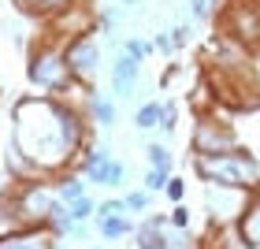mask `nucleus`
Wrapping results in <instances>:
<instances>
[{"mask_svg":"<svg viewBox=\"0 0 260 249\" xmlns=\"http://www.w3.org/2000/svg\"><path fill=\"white\" fill-rule=\"evenodd\" d=\"M26 78L38 97H60V101H71L82 108V97H86V89L93 86H78L75 78H71L67 71V60H63V49L52 41L38 38L26 49Z\"/></svg>","mask_w":260,"mask_h":249,"instance_id":"nucleus-2","label":"nucleus"},{"mask_svg":"<svg viewBox=\"0 0 260 249\" xmlns=\"http://www.w3.org/2000/svg\"><path fill=\"white\" fill-rule=\"evenodd\" d=\"M219 30L231 34L238 45H245V49L253 52V45L260 41V4L256 0H231Z\"/></svg>","mask_w":260,"mask_h":249,"instance_id":"nucleus-8","label":"nucleus"},{"mask_svg":"<svg viewBox=\"0 0 260 249\" xmlns=\"http://www.w3.org/2000/svg\"><path fill=\"white\" fill-rule=\"evenodd\" d=\"M63 208H67L71 223H86V220L97 216V197H93V194H82L78 201H71V205H63Z\"/></svg>","mask_w":260,"mask_h":249,"instance_id":"nucleus-18","label":"nucleus"},{"mask_svg":"<svg viewBox=\"0 0 260 249\" xmlns=\"http://www.w3.org/2000/svg\"><path fill=\"white\" fill-rule=\"evenodd\" d=\"M119 8L126 11V8H138V0H119Z\"/></svg>","mask_w":260,"mask_h":249,"instance_id":"nucleus-30","label":"nucleus"},{"mask_svg":"<svg viewBox=\"0 0 260 249\" xmlns=\"http://www.w3.org/2000/svg\"><path fill=\"white\" fill-rule=\"evenodd\" d=\"M205 67H219V71H238V67H253V56L245 45H238L231 34L216 30L205 45Z\"/></svg>","mask_w":260,"mask_h":249,"instance_id":"nucleus-9","label":"nucleus"},{"mask_svg":"<svg viewBox=\"0 0 260 249\" xmlns=\"http://www.w3.org/2000/svg\"><path fill=\"white\" fill-rule=\"evenodd\" d=\"M168 179H171V175H164V171H156V168H149L145 175H141V190H149V194L156 197V194H164Z\"/></svg>","mask_w":260,"mask_h":249,"instance_id":"nucleus-25","label":"nucleus"},{"mask_svg":"<svg viewBox=\"0 0 260 249\" xmlns=\"http://www.w3.org/2000/svg\"><path fill=\"white\" fill-rule=\"evenodd\" d=\"M234 227H238V234L249 242V249H260V194H253L249 208L242 212V220L234 223Z\"/></svg>","mask_w":260,"mask_h":249,"instance_id":"nucleus-14","label":"nucleus"},{"mask_svg":"<svg viewBox=\"0 0 260 249\" xmlns=\"http://www.w3.org/2000/svg\"><path fill=\"white\" fill-rule=\"evenodd\" d=\"M134 245L138 249H168V231H156V227H149V223H138Z\"/></svg>","mask_w":260,"mask_h":249,"instance_id":"nucleus-16","label":"nucleus"},{"mask_svg":"<svg viewBox=\"0 0 260 249\" xmlns=\"http://www.w3.org/2000/svg\"><path fill=\"white\" fill-rule=\"evenodd\" d=\"M63 60L67 71L78 86H93L101 75V60H104V49H101V38L97 34H86V38H75L63 45Z\"/></svg>","mask_w":260,"mask_h":249,"instance_id":"nucleus-7","label":"nucleus"},{"mask_svg":"<svg viewBox=\"0 0 260 249\" xmlns=\"http://www.w3.org/2000/svg\"><path fill=\"white\" fill-rule=\"evenodd\" d=\"M168 227H175V231H190V227H193V212L186 208V205H175V208L168 212Z\"/></svg>","mask_w":260,"mask_h":249,"instance_id":"nucleus-26","label":"nucleus"},{"mask_svg":"<svg viewBox=\"0 0 260 249\" xmlns=\"http://www.w3.org/2000/svg\"><path fill=\"white\" fill-rule=\"evenodd\" d=\"M123 208L130 212V216H145V212L152 208V194H149V190H141V186L126 190V194H123Z\"/></svg>","mask_w":260,"mask_h":249,"instance_id":"nucleus-19","label":"nucleus"},{"mask_svg":"<svg viewBox=\"0 0 260 249\" xmlns=\"http://www.w3.org/2000/svg\"><path fill=\"white\" fill-rule=\"evenodd\" d=\"M208 238H212V242H219L216 249H249V242H245L242 234H238V227H234V223H231V227H212Z\"/></svg>","mask_w":260,"mask_h":249,"instance_id":"nucleus-20","label":"nucleus"},{"mask_svg":"<svg viewBox=\"0 0 260 249\" xmlns=\"http://www.w3.org/2000/svg\"><path fill=\"white\" fill-rule=\"evenodd\" d=\"M89 119L78 104L60 97H26L11 108V145L22 152V160L34 175L52 179L60 171H71L78 149L86 145Z\"/></svg>","mask_w":260,"mask_h":249,"instance_id":"nucleus-1","label":"nucleus"},{"mask_svg":"<svg viewBox=\"0 0 260 249\" xmlns=\"http://www.w3.org/2000/svg\"><path fill=\"white\" fill-rule=\"evenodd\" d=\"M86 249H104V245H86Z\"/></svg>","mask_w":260,"mask_h":249,"instance_id":"nucleus-31","label":"nucleus"},{"mask_svg":"<svg viewBox=\"0 0 260 249\" xmlns=\"http://www.w3.org/2000/svg\"><path fill=\"white\" fill-rule=\"evenodd\" d=\"M75 4H82V0H19V11L26 19H38V22H49V19H56L60 11H67V8H75Z\"/></svg>","mask_w":260,"mask_h":249,"instance_id":"nucleus-13","label":"nucleus"},{"mask_svg":"<svg viewBox=\"0 0 260 249\" xmlns=\"http://www.w3.org/2000/svg\"><path fill=\"white\" fill-rule=\"evenodd\" d=\"M86 34H97V8H93V0H82V4L60 11L56 19H49V22H45V34H41V38L63 49L67 41L86 38Z\"/></svg>","mask_w":260,"mask_h":249,"instance_id":"nucleus-6","label":"nucleus"},{"mask_svg":"<svg viewBox=\"0 0 260 249\" xmlns=\"http://www.w3.org/2000/svg\"><path fill=\"white\" fill-rule=\"evenodd\" d=\"M82 112H86V119L97 123V127H115L119 123V104H115L112 97H104V93H97V89H86Z\"/></svg>","mask_w":260,"mask_h":249,"instance_id":"nucleus-12","label":"nucleus"},{"mask_svg":"<svg viewBox=\"0 0 260 249\" xmlns=\"http://www.w3.org/2000/svg\"><path fill=\"white\" fill-rule=\"evenodd\" d=\"M56 249H67V245H60V242H56Z\"/></svg>","mask_w":260,"mask_h":249,"instance_id":"nucleus-32","label":"nucleus"},{"mask_svg":"<svg viewBox=\"0 0 260 249\" xmlns=\"http://www.w3.org/2000/svg\"><path fill=\"white\" fill-rule=\"evenodd\" d=\"M119 52L130 56L134 64H145L149 56H152V41H149V38H123V41H119Z\"/></svg>","mask_w":260,"mask_h":249,"instance_id":"nucleus-21","label":"nucleus"},{"mask_svg":"<svg viewBox=\"0 0 260 249\" xmlns=\"http://www.w3.org/2000/svg\"><path fill=\"white\" fill-rule=\"evenodd\" d=\"M219 8H223V0H190V19L193 22H208V19L219 15Z\"/></svg>","mask_w":260,"mask_h":249,"instance_id":"nucleus-22","label":"nucleus"},{"mask_svg":"<svg viewBox=\"0 0 260 249\" xmlns=\"http://www.w3.org/2000/svg\"><path fill=\"white\" fill-rule=\"evenodd\" d=\"M168 34H171L175 52H179V49H186V45L193 41V26H190V22H179V26H175V30H168Z\"/></svg>","mask_w":260,"mask_h":249,"instance_id":"nucleus-28","label":"nucleus"},{"mask_svg":"<svg viewBox=\"0 0 260 249\" xmlns=\"http://www.w3.org/2000/svg\"><path fill=\"white\" fill-rule=\"evenodd\" d=\"M123 19H126V15H123V8H119V4H112V8H101V11H97V30H108V34H115Z\"/></svg>","mask_w":260,"mask_h":249,"instance_id":"nucleus-23","label":"nucleus"},{"mask_svg":"<svg viewBox=\"0 0 260 249\" xmlns=\"http://www.w3.org/2000/svg\"><path fill=\"white\" fill-rule=\"evenodd\" d=\"M253 194L260 190H238V186H208L205 182V216L212 227H231L242 220V212L249 208Z\"/></svg>","mask_w":260,"mask_h":249,"instance_id":"nucleus-5","label":"nucleus"},{"mask_svg":"<svg viewBox=\"0 0 260 249\" xmlns=\"http://www.w3.org/2000/svg\"><path fill=\"white\" fill-rule=\"evenodd\" d=\"M164 197H168L171 205H186V179H182V175H171V179H168Z\"/></svg>","mask_w":260,"mask_h":249,"instance_id":"nucleus-27","label":"nucleus"},{"mask_svg":"<svg viewBox=\"0 0 260 249\" xmlns=\"http://www.w3.org/2000/svg\"><path fill=\"white\" fill-rule=\"evenodd\" d=\"M138 82H141V64H134L130 56H123L119 49H115L112 75H108L112 101H130V97H138Z\"/></svg>","mask_w":260,"mask_h":249,"instance_id":"nucleus-10","label":"nucleus"},{"mask_svg":"<svg viewBox=\"0 0 260 249\" xmlns=\"http://www.w3.org/2000/svg\"><path fill=\"white\" fill-rule=\"evenodd\" d=\"M193 175L208 186H238V190H260V160L253 149H231L212 157H190Z\"/></svg>","mask_w":260,"mask_h":249,"instance_id":"nucleus-3","label":"nucleus"},{"mask_svg":"<svg viewBox=\"0 0 260 249\" xmlns=\"http://www.w3.org/2000/svg\"><path fill=\"white\" fill-rule=\"evenodd\" d=\"M175 127H179V104L175 101H160V127L164 134H175Z\"/></svg>","mask_w":260,"mask_h":249,"instance_id":"nucleus-24","label":"nucleus"},{"mask_svg":"<svg viewBox=\"0 0 260 249\" xmlns=\"http://www.w3.org/2000/svg\"><path fill=\"white\" fill-rule=\"evenodd\" d=\"M97 234L104 242H126V238H134V231H138V223H134V216H130L126 208H119V212H97Z\"/></svg>","mask_w":260,"mask_h":249,"instance_id":"nucleus-11","label":"nucleus"},{"mask_svg":"<svg viewBox=\"0 0 260 249\" xmlns=\"http://www.w3.org/2000/svg\"><path fill=\"white\" fill-rule=\"evenodd\" d=\"M242 149V134L227 112H201L190 127V157H212V152Z\"/></svg>","mask_w":260,"mask_h":249,"instance_id":"nucleus-4","label":"nucleus"},{"mask_svg":"<svg viewBox=\"0 0 260 249\" xmlns=\"http://www.w3.org/2000/svg\"><path fill=\"white\" fill-rule=\"evenodd\" d=\"M145 157H149V168H156L164 175H175V157H171V149L164 145V141H149Z\"/></svg>","mask_w":260,"mask_h":249,"instance_id":"nucleus-15","label":"nucleus"},{"mask_svg":"<svg viewBox=\"0 0 260 249\" xmlns=\"http://www.w3.org/2000/svg\"><path fill=\"white\" fill-rule=\"evenodd\" d=\"M134 127L138 130H156L160 127V101H141L134 108Z\"/></svg>","mask_w":260,"mask_h":249,"instance_id":"nucleus-17","label":"nucleus"},{"mask_svg":"<svg viewBox=\"0 0 260 249\" xmlns=\"http://www.w3.org/2000/svg\"><path fill=\"white\" fill-rule=\"evenodd\" d=\"M152 52H160V56H175V45H171V34H168V30H160L156 38H152Z\"/></svg>","mask_w":260,"mask_h":249,"instance_id":"nucleus-29","label":"nucleus"}]
</instances>
